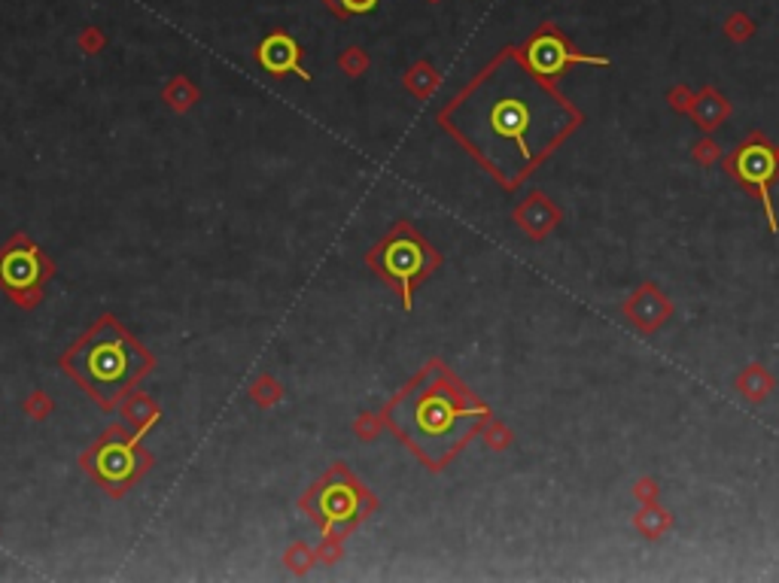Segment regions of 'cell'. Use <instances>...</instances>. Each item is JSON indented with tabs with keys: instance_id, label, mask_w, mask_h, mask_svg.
<instances>
[{
	"instance_id": "1",
	"label": "cell",
	"mask_w": 779,
	"mask_h": 583,
	"mask_svg": "<svg viewBox=\"0 0 779 583\" xmlns=\"http://www.w3.org/2000/svg\"><path fill=\"white\" fill-rule=\"evenodd\" d=\"M557 100H545L536 82L505 55L441 109L451 131L496 179L518 182L555 140Z\"/></svg>"
},
{
	"instance_id": "2",
	"label": "cell",
	"mask_w": 779,
	"mask_h": 583,
	"mask_svg": "<svg viewBox=\"0 0 779 583\" xmlns=\"http://www.w3.org/2000/svg\"><path fill=\"white\" fill-rule=\"evenodd\" d=\"M487 419V407L469 395L439 362L427 364L384 407V423L432 471L445 468Z\"/></svg>"
},
{
	"instance_id": "3",
	"label": "cell",
	"mask_w": 779,
	"mask_h": 583,
	"mask_svg": "<svg viewBox=\"0 0 779 583\" xmlns=\"http://www.w3.org/2000/svg\"><path fill=\"white\" fill-rule=\"evenodd\" d=\"M61 368L92 395L113 410L147 377L152 359L113 316H104L61 355Z\"/></svg>"
},
{
	"instance_id": "4",
	"label": "cell",
	"mask_w": 779,
	"mask_h": 583,
	"mask_svg": "<svg viewBox=\"0 0 779 583\" xmlns=\"http://www.w3.org/2000/svg\"><path fill=\"white\" fill-rule=\"evenodd\" d=\"M369 268L400 292L402 307H414V289L439 268V252L409 222L393 225L366 255Z\"/></svg>"
},
{
	"instance_id": "5",
	"label": "cell",
	"mask_w": 779,
	"mask_h": 583,
	"mask_svg": "<svg viewBox=\"0 0 779 583\" xmlns=\"http://www.w3.org/2000/svg\"><path fill=\"white\" fill-rule=\"evenodd\" d=\"M302 510L320 526L326 537H344L375 510V498L338 462L305 492Z\"/></svg>"
},
{
	"instance_id": "6",
	"label": "cell",
	"mask_w": 779,
	"mask_h": 583,
	"mask_svg": "<svg viewBox=\"0 0 779 583\" xmlns=\"http://www.w3.org/2000/svg\"><path fill=\"white\" fill-rule=\"evenodd\" d=\"M86 468L92 471V477L101 483L107 492H125L134 480H140V474L150 468V455L143 453L140 437L122 435V432H107L92 450L86 453Z\"/></svg>"
},
{
	"instance_id": "7",
	"label": "cell",
	"mask_w": 779,
	"mask_h": 583,
	"mask_svg": "<svg viewBox=\"0 0 779 583\" xmlns=\"http://www.w3.org/2000/svg\"><path fill=\"white\" fill-rule=\"evenodd\" d=\"M52 277V264L43 255L37 243L28 237H13L0 250V289L10 295L16 304L34 307L43 298V286Z\"/></svg>"
},
{
	"instance_id": "8",
	"label": "cell",
	"mask_w": 779,
	"mask_h": 583,
	"mask_svg": "<svg viewBox=\"0 0 779 583\" xmlns=\"http://www.w3.org/2000/svg\"><path fill=\"white\" fill-rule=\"evenodd\" d=\"M733 173L758 191L761 204H764V213H767V222H770V231H779L776 225V213H774V204H770V182L779 173V159H776V149L767 146L764 140H749L746 146H740V152L733 155Z\"/></svg>"
},
{
	"instance_id": "9",
	"label": "cell",
	"mask_w": 779,
	"mask_h": 583,
	"mask_svg": "<svg viewBox=\"0 0 779 583\" xmlns=\"http://www.w3.org/2000/svg\"><path fill=\"white\" fill-rule=\"evenodd\" d=\"M524 58H527V67L536 73V77H560L569 64H609L606 58H594V55H582V52H573L566 46L564 36H557L555 31H545L539 36H533L524 49Z\"/></svg>"
},
{
	"instance_id": "10",
	"label": "cell",
	"mask_w": 779,
	"mask_h": 583,
	"mask_svg": "<svg viewBox=\"0 0 779 583\" xmlns=\"http://www.w3.org/2000/svg\"><path fill=\"white\" fill-rule=\"evenodd\" d=\"M256 61L259 67L271 73V77H286V73H296L298 79H311V73L302 67V46H298L293 36L284 31L268 34L265 40L256 46Z\"/></svg>"
},
{
	"instance_id": "11",
	"label": "cell",
	"mask_w": 779,
	"mask_h": 583,
	"mask_svg": "<svg viewBox=\"0 0 779 583\" xmlns=\"http://www.w3.org/2000/svg\"><path fill=\"white\" fill-rule=\"evenodd\" d=\"M326 6L332 9L335 15L350 18V15H366L378 6V0H326Z\"/></svg>"
}]
</instances>
